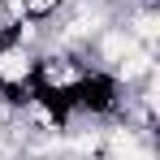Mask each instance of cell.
Returning a JSON list of instances; mask_svg holds the SVG:
<instances>
[{
	"instance_id": "6da1fadb",
	"label": "cell",
	"mask_w": 160,
	"mask_h": 160,
	"mask_svg": "<svg viewBox=\"0 0 160 160\" xmlns=\"http://www.w3.org/2000/svg\"><path fill=\"white\" fill-rule=\"evenodd\" d=\"M126 87L117 82L112 69L104 65H82V74L69 82V100H74V112L78 117H91V121H117L126 112Z\"/></svg>"
},
{
	"instance_id": "7a4b0ae2",
	"label": "cell",
	"mask_w": 160,
	"mask_h": 160,
	"mask_svg": "<svg viewBox=\"0 0 160 160\" xmlns=\"http://www.w3.org/2000/svg\"><path fill=\"white\" fill-rule=\"evenodd\" d=\"M126 30H130L134 43L156 48V39H160V9H130L126 13Z\"/></svg>"
},
{
	"instance_id": "3957f363",
	"label": "cell",
	"mask_w": 160,
	"mask_h": 160,
	"mask_svg": "<svg viewBox=\"0 0 160 160\" xmlns=\"http://www.w3.org/2000/svg\"><path fill=\"white\" fill-rule=\"evenodd\" d=\"M65 9H69V0H22V22H35L48 30Z\"/></svg>"
}]
</instances>
